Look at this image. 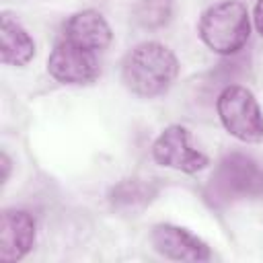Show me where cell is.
<instances>
[{
  "mask_svg": "<svg viewBox=\"0 0 263 263\" xmlns=\"http://www.w3.org/2000/svg\"><path fill=\"white\" fill-rule=\"evenodd\" d=\"M0 162H2V183H6V181H8V175H10V164H12L6 152H2Z\"/></svg>",
  "mask_w": 263,
  "mask_h": 263,
  "instance_id": "14",
  "label": "cell"
},
{
  "mask_svg": "<svg viewBox=\"0 0 263 263\" xmlns=\"http://www.w3.org/2000/svg\"><path fill=\"white\" fill-rule=\"evenodd\" d=\"M35 55V41L27 29L12 18V14H2L0 29V60L6 66H27Z\"/></svg>",
  "mask_w": 263,
  "mask_h": 263,
  "instance_id": "10",
  "label": "cell"
},
{
  "mask_svg": "<svg viewBox=\"0 0 263 263\" xmlns=\"http://www.w3.org/2000/svg\"><path fill=\"white\" fill-rule=\"evenodd\" d=\"M253 21H255V29H257V31H259V35L263 37V0H257Z\"/></svg>",
  "mask_w": 263,
  "mask_h": 263,
  "instance_id": "13",
  "label": "cell"
},
{
  "mask_svg": "<svg viewBox=\"0 0 263 263\" xmlns=\"http://www.w3.org/2000/svg\"><path fill=\"white\" fill-rule=\"evenodd\" d=\"M47 72L62 84L84 86L92 84L101 76V64L97 51L84 49L60 37L47 58Z\"/></svg>",
  "mask_w": 263,
  "mask_h": 263,
  "instance_id": "5",
  "label": "cell"
},
{
  "mask_svg": "<svg viewBox=\"0 0 263 263\" xmlns=\"http://www.w3.org/2000/svg\"><path fill=\"white\" fill-rule=\"evenodd\" d=\"M203 193L216 208L263 197V166L245 152H228L218 160Z\"/></svg>",
  "mask_w": 263,
  "mask_h": 263,
  "instance_id": "2",
  "label": "cell"
},
{
  "mask_svg": "<svg viewBox=\"0 0 263 263\" xmlns=\"http://www.w3.org/2000/svg\"><path fill=\"white\" fill-rule=\"evenodd\" d=\"M197 33L201 41L220 55H232L245 47L251 35L249 10L238 0H224L203 10Z\"/></svg>",
  "mask_w": 263,
  "mask_h": 263,
  "instance_id": "3",
  "label": "cell"
},
{
  "mask_svg": "<svg viewBox=\"0 0 263 263\" xmlns=\"http://www.w3.org/2000/svg\"><path fill=\"white\" fill-rule=\"evenodd\" d=\"M158 185L148 179H121L109 189V203L115 210H140L154 201Z\"/></svg>",
  "mask_w": 263,
  "mask_h": 263,
  "instance_id": "11",
  "label": "cell"
},
{
  "mask_svg": "<svg viewBox=\"0 0 263 263\" xmlns=\"http://www.w3.org/2000/svg\"><path fill=\"white\" fill-rule=\"evenodd\" d=\"M150 240L156 253L173 261H208L212 257L210 247L199 236L175 224H156Z\"/></svg>",
  "mask_w": 263,
  "mask_h": 263,
  "instance_id": "8",
  "label": "cell"
},
{
  "mask_svg": "<svg viewBox=\"0 0 263 263\" xmlns=\"http://www.w3.org/2000/svg\"><path fill=\"white\" fill-rule=\"evenodd\" d=\"M60 37H64V39H68V41H72L84 49L99 53V51L109 47L113 33H111L109 23L105 21V16L99 10L86 8V10L74 12L64 23Z\"/></svg>",
  "mask_w": 263,
  "mask_h": 263,
  "instance_id": "9",
  "label": "cell"
},
{
  "mask_svg": "<svg viewBox=\"0 0 263 263\" xmlns=\"http://www.w3.org/2000/svg\"><path fill=\"white\" fill-rule=\"evenodd\" d=\"M179 74L177 55L158 41H144L132 47L121 60L123 86L142 99L162 95Z\"/></svg>",
  "mask_w": 263,
  "mask_h": 263,
  "instance_id": "1",
  "label": "cell"
},
{
  "mask_svg": "<svg viewBox=\"0 0 263 263\" xmlns=\"http://www.w3.org/2000/svg\"><path fill=\"white\" fill-rule=\"evenodd\" d=\"M37 224L27 210H4L0 218V261H21L35 242Z\"/></svg>",
  "mask_w": 263,
  "mask_h": 263,
  "instance_id": "7",
  "label": "cell"
},
{
  "mask_svg": "<svg viewBox=\"0 0 263 263\" xmlns=\"http://www.w3.org/2000/svg\"><path fill=\"white\" fill-rule=\"evenodd\" d=\"M216 111L224 129L240 142H263V115L255 95L240 84H228L216 99Z\"/></svg>",
  "mask_w": 263,
  "mask_h": 263,
  "instance_id": "4",
  "label": "cell"
},
{
  "mask_svg": "<svg viewBox=\"0 0 263 263\" xmlns=\"http://www.w3.org/2000/svg\"><path fill=\"white\" fill-rule=\"evenodd\" d=\"M134 21L144 29H160L171 21L173 0H136Z\"/></svg>",
  "mask_w": 263,
  "mask_h": 263,
  "instance_id": "12",
  "label": "cell"
},
{
  "mask_svg": "<svg viewBox=\"0 0 263 263\" xmlns=\"http://www.w3.org/2000/svg\"><path fill=\"white\" fill-rule=\"evenodd\" d=\"M152 158L160 166L181 173H197L208 166V156L191 144V136L183 125H168L152 144Z\"/></svg>",
  "mask_w": 263,
  "mask_h": 263,
  "instance_id": "6",
  "label": "cell"
}]
</instances>
